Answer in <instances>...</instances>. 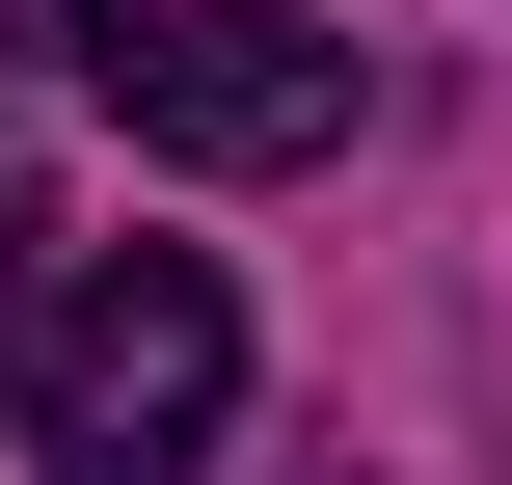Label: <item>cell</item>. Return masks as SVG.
<instances>
[{"instance_id":"3957f363","label":"cell","mask_w":512,"mask_h":485,"mask_svg":"<svg viewBox=\"0 0 512 485\" xmlns=\"http://www.w3.org/2000/svg\"><path fill=\"white\" fill-rule=\"evenodd\" d=\"M27 270H54V189H27V135H0V297H27Z\"/></svg>"},{"instance_id":"7a4b0ae2","label":"cell","mask_w":512,"mask_h":485,"mask_svg":"<svg viewBox=\"0 0 512 485\" xmlns=\"http://www.w3.org/2000/svg\"><path fill=\"white\" fill-rule=\"evenodd\" d=\"M0 54H54L135 162H216V189H270V162H351V27H297V0H0Z\"/></svg>"},{"instance_id":"6da1fadb","label":"cell","mask_w":512,"mask_h":485,"mask_svg":"<svg viewBox=\"0 0 512 485\" xmlns=\"http://www.w3.org/2000/svg\"><path fill=\"white\" fill-rule=\"evenodd\" d=\"M243 432V270L216 243H81L0 297V459L27 485H216Z\"/></svg>"}]
</instances>
